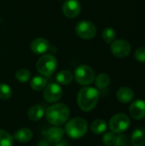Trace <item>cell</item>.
Returning a JSON list of instances; mask_svg holds the SVG:
<instances>
[{
  "label": "cell",
  "instance_id": "6da1fadb",
  "mask_svg": "<svg viewBox=\"0 0 145 146\" xmlns=\"http://www.w3.org/2000/svg\"><path fill=\"white\" fill-rule=\"evenodd\" d=\"M70 110L65 104H56L50 106L45 111L48 122L53 126H62L69 118Z\"/></svg>",
  "mask_w": 145,
  "mask_h": 146
},
{
  "label": "cell",
  "instance_id": "7a4b0ae2",
  "mask_svg": "<svg viewBox=\"0 0 145 146\" xmlns=\"http://www.w3.org/2000/svg\"><path fill=\"white\" fill-rule=\"evenodd\" d=\"M99 99V92L96 88L85 86L82 88L77 97V103L79 109L83 111L92 110Z\"/></svg>",
  "mask_w": 145,
  "mask_h": 146
},
{
  "label": "cell",
  "instance_id": "3957f363",
  "mask_svg": "<svg viewBox=\"0 0 145 146\" xmlns=\"http://www.w3.org/2000/svg\"><path fill=\"white\" fill-rule=\"evenodd\" d=\"M88 130V125L85 120L76 117L70 120L65 126L66 133L72 139H79L83 137Z\"/></svg>",
  "mask_w": 145,
  "mask_h": 146
},
{
  "label": "cell",
  "instance_id": "277c9868",
  "mask_svg": "<svg viewBox=\"0 0 145 146\" xmlns=\"http://www.w3.org/2000/svg\"><path fill=\"white\" fill-rule=\"evenodd\" d=\"M57 66L56 59L54 56L50 54L43 55L37 62L36 67L38 73L45 77L50 76L56 71Z\"/></svg>",
  "mask_w": 145,
  "mask_h": 146
},
{
  "label": "cell",
  "instance_id": "5b68a950",
  "mask_svg": "<svg viewBox=\"0 0 145 146\" xmlns=\"http://www.w3.org/2000/svg\"><path fill=\"white\" fill-rule=\"evenodd\" d=\"M129 117L122 113L115 115L109 121V128L112 133L121 134L126 132L130 126Z\"/></svg>",
  "mask_w": 145,
  "mask_h": 146
},
{
  "label": "cell",
  "instance_id": "8992f818",
  "mask_svg": "<svg viewBox=\"0 0 145 146\" xmlns=\"http://www.w3.org/2000/svg\"><path fill=\"white\" fill-rule=\"evenodd\" d=\"M74 78L79 85L88 86L93 82L95 74L91 67L87 65H80L74 71Z\"/></svg>",
  "mask_w": 145,
  "mask_h": 146
},
{
  "label": "cell",
  "instance_id": "52a82bcc",
  "mask_svg": "<svg viewBox=\"0 0 145 146\" xmlns=\"http://www.w3.org/2000/svg\"><path fill=\"white\" fill-rule=\"evenodd\" d=\"M75 32L79 37L83 39L92 38L97 33V28L95 25L86 20L79 21L75 26Z\"/></svg>",
  "mask_w": 145,
  "mask_h": 146
},
{
  "label": "cell",
  "instance_id": "ba28073f",
  "mask_svg": "<svg viewBox=\"0 0 145 146\" xmlns=\"http://www.w3.org/2000/svg\"><path fill=\"white\" fill-rule=\"evenodd\" d=\"M110 50L115 56L124 58L129 56L131 52V44L125 39H116L111 43Z\"/></svg>",
  "mask_w": 145,
  "mask_h": 146
},
{
  "label": "cell",
  "instance_id": "9c48e42d",
  "mask_svg": "<svg viewBox=\"0 0 145 146\" xmlns=\"http://www.w3.org/2000/svg\"><path fill=\"white\" fill-rule=\"evenodd\" d=\"M63 92L62 87L56 83H50L45 86L44 91V98L48 103H56L62 97Z\"/></svg>",
  "mask_w": 145,
  "mask_h": 146
},
{
  "label": "cell",
  "instance_id": "30bf717a",
  "mask_svg": "<svg viewBox=\"0 0 145 146\" xmlns=\"http://www.w3.org/2000/svg\"><path fill=\"white\" fill-rule=\"evenodd\" d=\"M63 15L70 19L77 17L81 10V5L79 0H66L62 5Z\"/></svg>",
  "mask_w": 145,
  "mask_h": 146
},
{
  "label": "cell",
  "instance_id": "8fae6325",
  "mask_svg": "<svg viewBox=\"0 0 145 146\" xmlns=\"http://www.w3.org/2000/svg\"><path fill=\"white\" fill-rule=\"evenodd\" d=\"M129 112L135 120H141L145 117V101L142 99L135 100L129 108Z\"/></svg>",
  "mask_w": 145,
  "mask_h": 146
},
{
  "label": "cell",
  "instance_id": "7c38bea8",
  "mask_svg": "<svg viewBox=\"0 0 145 146\" xmlns=\"http://www.w3.org/2000/svg\"><path fill=\"white\" fill-rule=\"evenodd\" d=\"M50 49V43L44 38H38L32 41L31 50L34 54L40 55L45 53Z\"/></svg>",
  "mask_w": 145,
  "mask_h": 146
},
{
  "label": "cell",
  "instance_id": "4fadbf2b",
  "mask_svg": "<svg viewBox=\"0 0 145 146\" xmlns=\"http://www.w3.org/2000/svg\"><path fill=\"white\" fill-rule=\"evenodd\" d=\"M63 134H64V130L62 127L55 126L47 130V132L45 133V138L48 142L56 144L62 140Z\"/></svg>",
  "mask_w": 145,
  "mask_h": 146
},
{
  "label": "cell",
  "instance_id": "5bb4252c",
  "mask_svg": "<svg viewBox=\"0 0 145 146\" xmlns=\"http://www.w3.org/2000/svg\"><path fill=\"white\" fill-rule=\"evenodd\" d=\"M118 101L123 104H127L131 101H132L134 98V92L126 86L121 87L118 90L117 94H116Z\"/></svg>",
  "mask_w": 145,
  "mask_h": 146
},
{
  "label": "cell",
  "instance_id": "9a60e30c",
  "mask_svg": "<svg viewBox=\"0 0 145 146\" xmlns=\"http://www.w3.org/2000/svg\"><path fill=\"white\" fill-rule=\"evenodd\" d=\"M44 109L41 105H34L32 106L27 111L28 118L32 121H38L44 115Z\"/></svg>",
  "mask_w": 145,
  "mask_h": 146
},
{
  "label": "cell",
  "instance_id": "2e32d148",
  "mask_svg": "<svg viewBox=\"0 0 145 146\" xmlns=\"http://www.w3.org/2000/svg\"><path fill=\"white\" fill-rule=\"evenodd\" d=\"M14 139L20 143H27L32 139V132L28 128H21L15 132Z\"/></svg>",
  "mask_w": 145,
  "mask_h": 146
},
{
  "label": "cell",
  "instance_id": "e0dca14e",
  "mask_svg": "<svg viewBox=\"0 0 145 146\" xmlns=\"http://www.w3.org/2000/svg\"><path fill=\"white\" fill-rule=\"evenodd\" d=\"M132 144L133 146H145V129H136L132 135Z\"/></svg>",
  "mask_w": 145,
  "mask_h": 146
},
{
  "label": "cell",
  "instance_id": "ac0fdd59",
  "mask_svg": "<svg viewBox=\"0 0 145 146\" xmlns=\"http://www.w3.org/2000/svg\"><path fill=\"white\" fill-rule=\"evenodd\" d=\"M30 86L32 90L40 92L45 88L47 86V79L44 76H35L32 79L30 82Z\"/></svg>",
  "mask_w": 145,
  "mask_h": 146
},
{
  "label": "cell",
  "instance_id": "d6986e66",
  "mask_svg": "<svg viewBox=\"0 0 145 146\" xmlns=\"http://www.w3.org/2000/svg\"><path fill=\"white\" fill-rule=\"evenodd\" d=\"M56 81L61 84V85H68L70 84L73 80V74L68 71V70H62L61 72H59L56 76Z\"/></svg>",
  "mask_w": 145,
  "mask_h": 146
},
{
  "label": "cell",
  "instance_id": "ffe728a7",
  "mask_svg": "<svg viewBox=\"0 0 145 146\" xmlns=\"http://www.w3.org/2000/svg\"><path fill=\"white\" fill-rule=\"evenodd\" d=\"M91 129L95 134H102L107 129V123L102 119H96L91 122Z\"/></svg>",
  "mask_w": 145,
  "mask_h": 146
},
{
  "label": "cell",
  "instance_id": "44dd1931",
  "mask_svg": "<svg viewBox=\"0 0 145 146\" xmlns=\"http://www.w3.org/2000/svg\"><path fill=\"white\" fill-rule=\"evenodd\" d=\"M95 83H96V86H97V88L104 89V88H106L109 85L110 78H109V76L107 74L102 73V74H98L97 76Z\"/></svg>",
  "mask_w": 145,
  "mask_h": 146
},
{
  "label": "cell",
  "instance_id": "7402d4cb",
  "mask_svg": "<svg viewBox=\"0 0 145 146\" xmlns=\"http://www.w3.org/2000/svg\"><path fill=\"white\" fill-rule=\"evenodd\" d=\"M14 138L6 131L0 129V146H13Z\"/></svg>",
  "mask_w": 145,
  "mask_h": 146
},
{
  "label": "cell",
  "instance_id": "603a6c76",
  "mask_svg": "<svg viewBox=\"0 0 145 146\" xmlns=\"http://www.w3.org/2000/svg\"><path fill=\"white\" fill-rule=\"evenodd\" d=\"M30 76H31V74H30L29 70H27L26 68H20L15 73L16 80L21 83H25V82L28 81L30 79Z\"/></svg>",
  "mask_w": 145,
  "mask_h": 146
},
{
  "label": "cell",
  "instance_id": "cb8c5ba5",
  "mask_svg": "<svg viewBox=\"0 0 145 146\" xmlns=\"http://www.w3.org/2000/svg\"><path fill=\"white\" fill-rule=\"evenodd\" d=\"M12 95V90L10 86L7 84L1 83L0 84V99L7 100Z\"/></svg>",
  "mask_w": 145,
  "mask_h": 146
},
{
  "label": "cell",
  "instance_id": "d4e9b609",
  "mask_svg": "<svg viewBox=\"0 0 145 146\" xmlns=\"http://www.w3.org/2000/svg\"><path fill=\"white\" fill-rule=\"evenodd\" d=\"M103 38L108 44L112 43L115 38V31L111 27H107L103 31Z\"/></svg>",
  "mask_w": 145,
  "mask_h": 146
},
{
  "label": "cell",
  "instance_id": "484cf974",
  "mask_svg": "<svg viewBox=\"0 0 145 146\" xmlns=\"http://www.w3.org/2000/svg\"><path fill=\"white\" fill-rule=\"evenodd\" d=\"M116 139V136L114 133L109 132L106 133L103 137V143L106 146H112L115 145Z\"/></svg>",
  "mask_w": 145,
  "mask_h": 146
},
{
  "label": "cell",
  "instance_id": "4316f807",
  "mask_svg": "<svg viewBox=\"0 0 145 146\" xmlns=\"http://www.w3.org/2000/svg\"><path fill=\"white\" fill-rule=\"evenodd\" d=\"M135 59L139 62L144 63L145 62V47H139L136 50L135 54H134Z\"/></svg>",
  "mask_w": 145,
  "mask_h": 146
},
{
  "label": "cell",
  "instance_id": "83f0119b",
  "mask_svg": "<svg viewBox=\"0 0 145 146\" xmlns=\"http://www.w3.org/2000/svg\"><path fill=\"white\" fill-rule=\"evenodd\" d=\"M115 146H129V140L127 137L124 134H120L116 137Z\"/></svg>",
  "mask_w": 145,
  "mask_h": 146
},
{
  "label": "cell",
  "instance_id": "f1b7e54d",
  "mask_svg": "<svg viewBox=\"0 0 145 146\" xmlns=\"http://www.w3.org/2000/svg\"><path fill=\"white\" fill-rule=\"evenodd\" d=\"M56 144H57L56 146H67V144H66L65 142L61 143V141H60V142H58V143H56Z\"/></svg>",
  "mask_w": 145,
  "mask_h": 146
}]
</instances>
